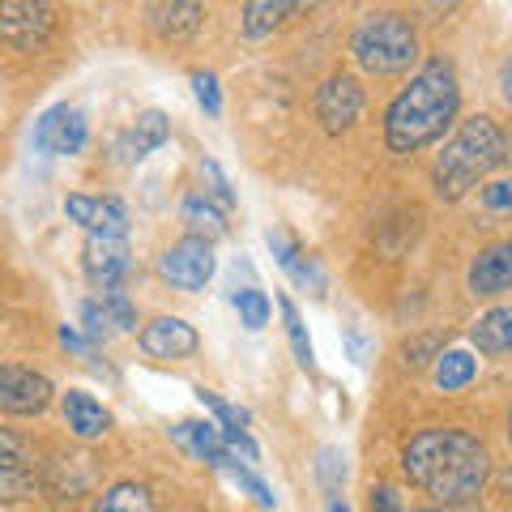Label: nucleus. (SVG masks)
<instances>
[{"instance_id":"obj_37","label":"nucleus","mask_w":512,"mask_h":512,"mask_svg":"<svg viewBox=\"0 0 512 512\" xmlns=\"http://www.w3.org/2000/svg\"><path fill=\"white\" fill-rule=\"evenodd\" d=\"M372 512H410V508L397 487H372Z\"/></svg>"},{"instance_id":"obj_4","label":"nucleus","mask_w":512,"mask_h":512,"mask_svg":"<svg viewBox=\"0 0 512 512\" xmlns=\"http://www.w3.org/2000/svg\"><path fill=\"white\" fill-rule=\"evenodd\" d=\"M350 56H355L363 73L397 77V73H410L414 60H419V35H414L406 13L372 9L350 30Z\"/></svg>"},{"instance_id":"obj_9","label":"nucleus","mask_w":512,"mask_h":512,"mask_svg":"<svg viewBox=\"0 0 512 512\" xmlns=\"http://www.w3.org/2000/svg\"><path fill=\"white\" fill-rule=\"evenodd\" d=\"M363 116V86L355 82L350 73H333L325 86L316 90V120L325 133H346V128H355Z\"/></svg>"},{"instance_id":"obj_39","label":"nucleus","mask_w":512,"mask_h":512,"mask_svg":"<svg viewBox=\"0 0 512 512\" xmlns=\"http://www.w3.org/2000/svg\"><path fill=\"white\" fill-rule=\"evenodd\" d=\"M325 508H329V512H350V504H346V500H342V495H333V500H329V504H325Z\"/></svg>"},{"instance_id":"obj_35","label":"nucleus","mask_w":512,"mask_h":512,"mask_svg":"<svg viewBox=\"0 0 512 512\" xmlns=\"http://www.w3.org/2000/svg\"><path fill=\"white\" fill-rule=\"evenodd\" d=\"M222 440H227V448L235 457H244L248 466H256L261 461V448H256V440L248 436V427H231V431H222Z\"/></svg>"},{"instance_id":"obj_7","label":"nucleus","mask_w":512,"mask_h":512,"mask_svg":"<svg viewBox=\"0 0 512 512\" xmlns=\"http://www.w3.org/2000/svg\"><path fill=\"white\" fill-rule=\"evenodd\" d=\"M86 141H90V120H86V111L73 103L47 107L35 120V150H43V154L73 158L86 150Z\"/></svg>"},{"instance_id":"obj_25","label":"nucleus","mask_w":512,"mask_h":512,"mask_svg":"<svg viewBox=\"0 0 512 512\" xmlns=\"http://www.w3.org/2000/svg\"><path fill=\"white\" fill-rule=\"evenodd\" d=\"M474 376H478V359L470 355V350H444V355L436 359V384L444 393L466 389Z\"/></svg>"},{"instance_id":"obj_36","label":"nucleus","mask_w":512,"mask_h":512,"mask_svg":"<svg viewBox=\"0 0 512 512\" xmlns=\"http://www.w3.org/2000/svg\"><path fill=\"white\" fill-rule=\"evenodd\" d=\"M60 346L73 350V355H82V359H94V342L77 325H60Z\"/></svg>"},{"instance_id":"obj_31","label":"nucleus","mask_w":512,"mask_h":512,"mask_svg":"<svg viewBox=\"0 0 512 512\" xmlns=\"http://www.w3.org/2000/svg\"><path fill=\"white\" fill-rule=\"evenodd\" d=\"M192 94H197V103H201V111L210 120H218L222 116V90H218V77L214 73H192Z\"/></svg>"},{"instance_id":"obj_18","label":"nucleus","mask_w":512,"mask_h":512,"mask_svg":"<svg viewBox=\"0 0 512 512\" xmlns=\"http://www.w3.org/2000/svg\"><path fill=\"white\" fill-rule=\"evenodd\" d=\"M60 410H64V423H69V431L77 440H99L111 431V410L86 389L60 393Z\"/></svg>"},{"instance_id":"obj_12","label":"nucleus","mask_w":512,"mask_h":512,"mask_svg":"<svg viewBox=\"0 0 512 512\" xmlns=\"http://www.w3.org/2000/svg\"><path fill=\"white\" fill-rule=\"evenodd\" d=\"M0 495L9 504L35 495V448H30L18 431H0Z\"/></svg>"},{"instance_id":"obj_40","label":"nucleus","mask_w":512,"mask_h":512,"mask_svg":"<svg viewBox=\"0 0 512 512\" xmlns=\"http://www.w3.org/2000/svg\"><path fill=\"white\" fill-rule=\"evenodd\" d=\"M508 163H512V133H508Z\"/></svg>"},{"instance_id":"obj_38","label":"nucleus","mask_w":512,"mask_h":512,"mask_svg":"<svg viewBox=\"0 0 512 512\" xmlns=\"http://www.w3.org/2000/svg\"><path fill=\"white\" fill-rule=\"evenodd\" d=\"M500 103L512 111V56L504 60V69H500Z\"/></svg>"},{"instance_id":"obj_2","label":"nucleus","mask_w":512,"mask_h":512,"mask_svg":"<svg viewBox=\"0 0 512 512\" xmlns=\"http://www.w3.org/2000/svg\"><path fill=\"white\" fill-rule=\"evenodd\" d=\"M461 111V82L448 56H431L414 69L410 86L384 111V146L393 154H419L448 133Z\"/></svg>"},{"instance_id":"obj_42","label":"nucleus","mask_w":512,"mask_h":512,"mask_svg":"<svg viewBox=\"0 0 512 512\" xmlns=\"http://www.w3.org/2000/svg\"><path fill=\"white\" fill-rule=\"evenodd\" d=\"M508 440H512V414H508Z\"/></svg>"},{"instance_id":"obj_6","label":"nucleus","mask_w":512,"mask_h":512,"mask_svg":"<svg viewBox=\"0 0 512 512\" xmlns=\"http://www.w3.org/2000/svg\"><path fill=\"white\" fill-rule=\"evenodd\" d=\"M0 35L18 56H39L56 35V9L39 0H9L0 9Z\"/></svg>"},{"instance_id":"obj_24","label":"nucleus","mask_w":512,"mask_h":512,"mask_svg":"<svg viewBox=\"0 0 512 512\" xmlns=\"http://www.w3.org/2000/svg\"><path fill=\"white\" fill-rule=\"evenodd\" d=\"M218 474H227L231 483H235L239 491H244V495H252V500L261 504V508H278V495L269 491V483H265V478L256 474L252 466H248V461H239L235 453H227V457L218 461Z\"/></svg>"},{"instance_id":"obj_16","label":"nucleus","mask_w":512,"mask_h":512,"mask_svg":"<svg viewBox=\"0 0 512 512\" xmlns=\"http://www.w3.org/2000/svg\"><path fill=\"white\" fill-rule=\"evenodd\" d=\"M150 30L163 43H188L197 30L205 26V5H192V0H171V5H146Z\"/></svg>"},{"instance_id":"obj_26","label":"nucleus","mask_w":512,"mask_h":512,"mask_svg":"<svg viewBox=\"0 0 512 512\" xmlns=\"http://www.w3.org/2000/svg\"><path fill=\"white\" fill-rule=\"evenodd\" d=\"M278 308H282V320H286V338H291V350H295V363L303 372H312L316 367V350H312V338H308V325H303V316L295 308L291 295H278Z\"/></svg>"},{"instance_id":"obj_27","label":"nucleus","mask_w":512,"mask_h":512,"mask_svg":"<svg viewBox=\"0 0 512 512\" xmlns=\"http://www.w3.org/2000/svg\"><path fill=\"white\" fill-rule=\"evenodd\" d=\"M316 483H320V491L329 495H342V487H346V457H342V448H320V457H316Z\"/></svg>"},{"instance_id":"obj_41","label":"nucleus","mask_w":512,"mask_h":512,"mask_svg":"<svg viewBox=\"0 0 512 512\" xmlns=\"http://www.w3.org/2000/svg\"><path fill=\"white\" fill-rule=\"evenodd\" d=\"M410 512H440V508H410Z\"/></svg>"},{"instance_id":"obj_33","label":"nucleus","mask_w":512,"mask_h":512,"mask_svg":"<svg viewBox=\"0 0 512 512\" xmlns=\"http://www.w3.org/2000/svg\"><path fill=\"white\" fill-rule=\"evenodd\" d=\"M478 201H483L487 210H495V214L512 210V175H508V180H491V184H483V188H478Z\"/></svg>"},{"instance_id":"obj_14","label":"nucleus","mask_w":512,"mask_h":512,"mask_svg":"<svg viewBox=\"0 0 512 512\" xmlns=\"http://www.w3.org/2000/svg\"><path fill=\"white\" fill-rule=\"evenodd\" d=\"M466 282H470V291L483 299L512 291V239H500V244H487L478 252L470 261Z\"/></svg>"},{"instance_id":"obj_17","label":"nucleus","mask_w":512,"mask_h":512,"mask_svg":"<svg viewBox=\"0 0 512 512\" xmlns=\"http://www.w3.org/2000/svg\"><path fill=\"white\" fill-rule=\"evenodd\" d=\"M171 137V120H167V111H141L137 124L128 128V133L116 137V158L120 163H141V158H150L163 141Z\"/></svg>"},{"instance_id":"obj_13","label":"nucleus","mask_w":512,"mask_h":512,"mask_svg":"<svg viewBox=\"0 0 512 512\" xmlns=\"http://www.w3.org/2000/svg\"><path fill=\"white\" fill-rule=\"evenodd\" d=\"M64 214L86 235H128V205L120 197H64Z\"/></svg>"},{"instance_id":"obj_29","label":"nucleus","mask_w":512,"mask_h":512,"mask_svg":"<svg viewBox=\"0 0 512 512\" xmlns=\"http://www.w3.org/2000/svg\"><path fill=\"white\" fill-rule=\"evenodd\" d=\"M82 333H86V338H90L94 346H103V342L111 338V333H120L103 299H86V303H82Z\"/></svg>"},{"instance_id":"obj_21","label":"nucleus","mask_w":512,"mask_h":512,"mask_svg":"<svg viewBox=\"0 0 512 512\" xmlns=\"http://www.w3.org/2000/svg\"><path fill=\"white\" fill-rule=\"evenodd\" d=\"M180 218L188 222V235L210 239V244L227 235V214L218 210V201L210 197V192H188L184 205H180Z\"/></svg>"},{"instance_id":"obj_1","label":"nucleus","mask_w":512,"mask_h":512,"mask_svg":"<svg viewBox=\"0 0 512 512\" xmlns=\"http://www.w3.org/2000/svg\"><path fill=\"white\" fill-rule=\"evenodd\" d=\"M402 470L436 504L461 508L483 495L491 478V453L483 440L461 427H423L402 448Z\"/></svg>"},{"instance_id":"obj_11","label":"nucleus","mask_w":512,"mask_h":512,"mask_svg":"<svg viewBox=\"0 0 512 512\" xmlns=\"http://www.w3.org/2000/svg\"><path fill=\"white\" fill-rule=\"evenodd\" d=\"M137 342H141V350H146L150 359H158V363L192 359V355H197V346H201L197 329H192L188 320H180V316H154L150 325L137 333Z\"/></svg>"},{"instance_id":"obj_20","label":"nucleus","mask_w":512,"mask_h":512,"mask_svg":"<svg viewBox=\"0 0 512 512\" xmlns=\"http://www.w3.org/2000/svg\"><path fill=\"white\" fill-rule=\"evenodd\" d=\"M171 440L180 444L188 457H197V461H205V466H214V470H218V461L231 453L218 423H180V427H171Z\"/></svg>"},{"instance_id":"obj_23","label":"nucleus","mask_w":512,"mask_h":512,"mask_svg":"<svg viewBox=\"0 0 512 512\" xmlns=\"http://www.w3.org/2000/svg\"><path fill=\"white\" fill-rule=\"evenodd\" d=\"M295 13H303V5H274V0H252V5H244V35L248 39H265L269 30H278L286 18H295Z\"/></svg>"},{"instance_id":"obj_30","label":"nucleus","mask_w":512,"mask_h":512,"mask_svg":"<svg viewBox=\"0 0 512 512\" xmlns=\"http://www.w3.org/2000/svg\"><path fill=\"white\" fill-rule=\"evenodd\" d=\"M197 402H201L205 410H210V414H214V419H218V427H222V431H231V427H248V410H239V406H231V402H227V397H218L214 389H205V384H201V389H197Z\"/></svg>"},{"instance_id":"obj_28","label":"nucleus","mask_w":512,"mask_h":512,"mask_svg":"<svg viewBox=\"0 0 512 512\" xmlns=\"http://www.w3.org/2000/svg\"><path fill=\"white\" fill-rule=\"evenodd\" d=\"M235 312H239V325L244 329H265L269 325V295L265 291H256V286H248V291H239L235 295Z\"/></svg>"},{"instance_id":"obj_8","label":"nucleus","mask_w":512,"mask_h":512,"mask_svg":"<svg viewBox=\"0 0 512 512\" xmlns=\"http://www.w3.org/2000/svg\"><path fill=\"white\" fill-rule=\"evenodd\" d=\"M82 269L94 286L116 291V286L133 274V248L124 235H86L82 244Z\"/></svg>"},{"instance_id":"obj_10","label":"nucleus","mask_w":512,"mask_h":512,"mask_svg":"<svg viewBox=\"0 0 512 512\" xmlns=\"http://www.w3.org/2000/svg\"><path fill=\"white\" fill-rule=\"evenodd\" d=\"M52 380L43 372H30L22 363H5L0 367V410L5 414H43L52 406Z\"/></svg>"},{"instance_id":"obj_34","label":"nucleus","mask_w":512,"mask_h":512,"mask_svg":"<svg viewBox=\"0 0 512 512\" xmlns=\"http://www.w3.org/2000/svg\"><path fill=\"white\" fill-rule=\"evenodd\" d=\"M201 171L210 175V197H214L218 205H227V210H231V205H235V192H231V180L222 175V167L214 163V158H201Z\"/></svg>"},{"instance_id":"obj_32","label":"nucleus","mask_w":512,"mask_h":512,"mask_svg":"<svg viewBox=\"0 0 512 512\" xmlns=\"http://www.w3.org/2000/svg\"><path fill=\"white\" fill-rule=\"evenodd\" d=\"M103 303H107V312H111V320H116V329H120V333L137 329V303L128 299L120 286H116V291H103Z\"/></svg>"},{"instance_id":"obj_3","label":"nucleus","mask_w":512,"mask_h":512,"mask_svg":"<svg viewBox=\"0 0 512 512\" xmlns=\"http://www.w3.org/2000/svg\"><path fill=\"white\" fill-rule=\"evenodd\" d=\"M508 163V133L491 116H470L461 128L444 141V150L431 167V184H436L440 201H461L474 192L487 175Z\"/></svg>"},{"instance_id":"obj_19","label":"nucleus","mask_w":512,"mask_h":512,"mask_svg":"<svg viewBox=\"0 0 512 512\" xmlns=\"http://www.w3.org/2000/svg\"><path fill=\"white\" fill-rule=\"evenodd\" d=\"M470 342L478 355H491V359H508L512 355V303H500L478 316V325L470 329Z\"/></svg>"},{"instance_id":"obj_5","label":"nucleus","mask_w":512,"mask_h":512,"mask_svg":"<svg viewBox=\"0 0 512 512\" xmlns=\"http://www.w3.org/2000/svg\"><path fill=\"white\" fill-rule=\"evenodd\" d=\"M214 269H218L214 244L210 239H197V235H184L180 244L163 248V256H158V278H163L171 291H184V295L205 291Z\"/></svg>"},{"instance_id":"obj_15","label":"nucleus","mask_w":512,"mask_h":512,"mask_svg":"<svg viewBox=\"0 0 512 512\" xmlns=\"http://www.w3.org/2000/svg\"><path fill=\"white\" fill-rule=\"evenodd\" d=\"M265 244H269V252H274V261L282 265L286 278L299 282L303 291H312V295H325V269H320L316 256L303 252L286 231H265Z\"/></svg>"},{"instance_id":"obj_22","label":"nucleus","mask_w":512,"mask_h":512,"mask_svg":"<svg viewBox=\"0 0 512 512\" xmlns=\"http://www.w3.org/2000/svg\"><path fill=\"white\" fill-rule=\"evenodd\" d=\"M90 512H154V491L146 483L124 478V483H111L99 500H94Z\"/></svg>"}]
</instances>
